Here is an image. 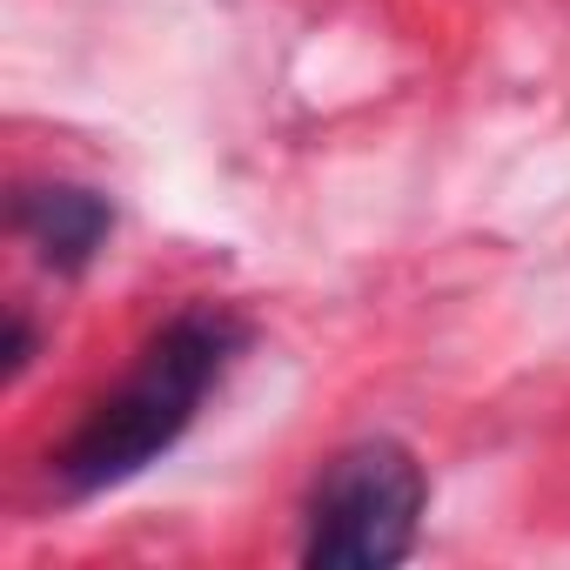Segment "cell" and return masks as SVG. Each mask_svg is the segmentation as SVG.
Listing matches in <instances>:
<instances>
[{"label": "cell", "mask_w": 570, "mask_h": 570, "mask_svg": "<svg viewBox=\"0 0 570 570\" xmlns=\"http://www.w3.org/2000/svg\"><path fill=\"white\" fill-rule=\"evenodd\" d=\"M14 228L28 235V248L55 268V275H81L108 235H115V208L101 188H81V181H41V188H21L14 195Z\"/></svg>", "instance_id": "3957f363"}, {"label": "cell", "mask_w": 570, "mask_h": 570, "mask_svg": "<svg viewBox=\"0 0 570 570\" xmlns=\"http://www.w3.org/2000/svg\"><path fill=\"white\" fill-rule=\"evenodd\" d=\"M430 503L423 463L390 443H350L323 463L309 490V523H303V563L316 570H390L416 550V523Z\"/></svg>", "instance_id": "7a4b0ae2"}, {"label": "cell", "mask_w": 570, "mask_h": 570, "mask_svg": "<svg viewBox=\"0 0 570 570\" xmlns=\"http://www.w3.org/2000/svg\"><path fill=\"white\" fill-rule=\"evenodd\" d=\"M28 363H35V323H28V316H8V363H0V376L14 383Z\"/></svg>", "instance_id": "277c9868"}, {"label": "cell", "mask_w": 570, "mask_h": 570, "mask_svg": "<svg viewBox=\"0 0 570 570\" xmlns=\"http://www.w3.org/2000/svg\"><path fill=\"white\" fill-rule=\"evenodd\" d=\"M248 330L228 316V309H181L155 330V343L141 350V363L121 376L115 396H101L81 430L55 450L48 476L61 497H101L128 476H141L161 450L181 443V430L195 423V410L208 403V390L228 376V363L242 356Z\"/></svg>", "instance_id": "6da1fadb"}]
</instances>
